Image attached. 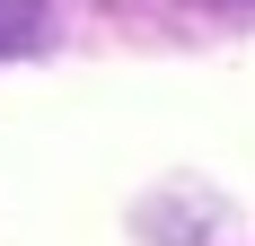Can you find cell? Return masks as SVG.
Returning <instances> with one entry per match:
<instances>
[{
  "label": "cell",
  "instance_id": "cell-1",
  "mask_svg": "<svg viewBox=\"0 0 255 246\" xmlns=\"http://www.w3.org/2000/svg\"><path fill=\"white\" fill-rule=\"evenodd\" d=\"M44 35V0H0V62Z\"/></svg>",
  "mask_w": 255,
  "mask_h": 246
}]
</instances>
